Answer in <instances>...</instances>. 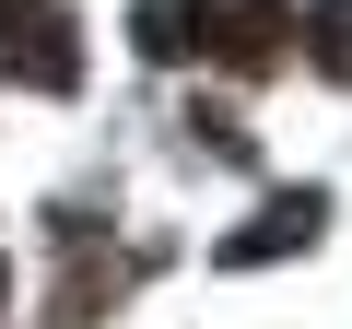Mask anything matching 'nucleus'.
<instances>
[{
    "label": "nucleus",
    "instance_id": "nucleus-5",
    "mask_svg": "<svg viewBox=\"0 0 352 329\" xmlns=\"http://www.w3.org/2000/svg\"><path fill=\"white\" fill-rule=\"evenodd\" d=\"M305 59L329 83H352V0H305Z\"/></svg>",
    "mask_w": 352,
    "mask_h": 329
},
{
    "label": "nucleus",
    "instance_id": "nucleus-1",
    "mask_svg": "<svg viewBox=\"0 0 352 329\" xmlns=\"http://www.w3.org/2000/svg\"><path fill=\"white\" fill-rule=\"evenodd\" d=\"M0 59H12V83H36V94H71L82 83V24L59 12V0H36V12L0 24Z\"/></svg>",
    "mask_w": 352,
    "mask_h": 329
},
{
    "label": "nucleus",
    "instance_id": "nucleus-8",
    "mask_svg": "<svg viewBox=\"0 0 352 329\" xmlns=\"http://www.w3.org/2000/svg\"><path fill=\"white\" fill-rule=\"evenodd\" d=\"M0 306H12V282H0Z\"/></svg>",
    "mask_w": 352,
    "mask_h": 329
},
{
    "label": "nucleus",
    "instance_id": "nucleus-4",
    "mask_svg": "<svg viewBox=\"0 0 352 329\" xmlns=\"http://www.w3.org/2000/svg\"><path fill=\"white\" fill-rule=\"evenodd\" d=\"M129 47L141 59H200V0H141V12H129Z\"/></svg>",
    "mask_w": 352,
    "mask_h": 329
},
{
    "label": "nucleus",
    "instance_id": "nucleus-3",
    "mask_svg": "<svg viewBox=\"0 0 352 329\" xmlns=\"http://www.w3.org/2000/svg\"><path fill=\"white\" fill-rule=\"evenodd\" d=\"M282 0H200V59L212 71H270L282 59Z\"/></svg>",
    "mask_w": 352,
    "mask_h": 329
},
{
    "label": "nucleus",
    "instance_id": "nucleus-6",
    "mask_svg": "<svg viewBox=\"0 0 352 329\" xmlns=\"http://www.w3.org/2000/svg\"><path fill=\"white\" fill-rule=\"evenodd\" d=\"M188 129H200L212 153H235V164H247V118H235V106H212V94H200V106H188Z\"/></svg>",
    "mask_w": 352,
    "mask_h": 329
},
{
    "label": "nucleus",
    "instance_id": "nucleus-7",
    "mask_svg": "<svg viewBox=\"0 0 352 329\" xmlns=\"http://www.w3.org/2000/svg\"><path fill=\"white\" fill-rule=\"evenodd\" d=\"M12 12H36V0H0V24H12Z\"/></svg>",
    "mask_w": 352,
    "mask_h": 329
},
{
    "label": "nucleus",
    "instance_id": "nucleus-2",
    "mask_svg": "<svg viewBox=\"0 0 352 329\" xmlns=\"http://www.w3.org/2000/svg\"><path fill=\"white\" fill-rule=\"evenodd\" d=\"M317 235H329V200H317V189H282L258 224H235V235L212 247V270H270V259H294V247H317Z\"/></svg>",
    "mask_w": 352,
    "mask_h": 329
}]
</instances>
